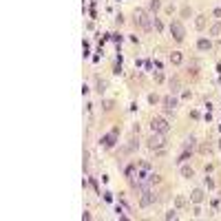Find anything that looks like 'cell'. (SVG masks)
<instances>
[{
    "mask_svg": "<svg viewBox=\"0 0 221 221\" xmlns=\"http://www.w3.org/2000/svg\"><path fill=\"white\" fill-rule=\"evenodd\" d=\"M135 25L141 27L144 31H150V27H153V18L146 13L144 9H137V11H135Z\"/></svg>",
    "mask_w": 221,
    "mask_h": 221,
    "instance_id": "cell-1",
    "label": "cell"
},
{
    "mask_svg": "<svg viewBox=\"0 0 221 221\" xmlns=\"http://www.w3.org/2000/svg\"><path fill=\"white\" fill-rule=\"evenodd\" d=\"M150 128H153V133H164V135H166L168 128H170V124L164 120V117H153V120H150Z\"/></svg>",
    "mask_w": 221,
    "mask_h": 221,
    "instance_id": "cell-2",
    "label": "cell"
},
{
    "mask_svg": "<svg viewBox=\"0 0 221 221\" xmlns=\"http://www.w3.org/2000/svg\"><path fill=\"white\" fill-rule=\"evenodd\" d=\"M170 33H173V38H175L177 42H181V40H184V36H186V29H184V25H181V22L175 20V22H170Z\"/></svg>",
    "mask_w": 221,
    "mask_h": 221,
    "instance_id": "cell-3",
    "label": "cell"
},
{
    "mask_svg": "<svg viewBox=\"0 0 221 221\" xmlns=\"http://www.w3.org/2000/svg\"><path fill=\"white\" fill-rule=\"evenodd\" d=\"M166 146V139H164V133H155L153 137L148 139V148L150 150H157V148H164Z\"/></svg>",
    "mask_w": 221,
    "mask_h": 221,
    "instance_id": "cell-4",
    "label": "cell"
},
{
    "mask_svg": "<svg viewBox=\"0 0 221 221\" xmlns=\"http://www.w3.org/2000/svg\"><path fill=\"white\" fill-rule=\"evenodd\" d=\"M157 199H159V197H157L155 192H150V190H148V192H144V195H141V201H139V206H141V208H148L150 203H155Z\"/></svg>",
    "mask_w": 221,
    "mask_h": 221,
    "instance_id": "cell-5",
    "label": "cell"
},
{
    "mask_svg": "<svg viewBox=\"0 0 221 221\" xmlns=\"http://www.w3.org/2000/svg\"><path fill=\"white\" fill-rule=\"evenodd\" d=\"M164 106H166V111L170 113L175 106H177V97H175V95H168V97H164Z\"/></svg>",
    "mask_w": 221,
    "mask_h": 221,
    "instance_id": "cell-6",
    "label": "cell"
},
{
    "mask_svg": "<svg viewBox=\"0 0 221 221\" xmlns=\"http://www.w3.org/2000/svg\"><path fill=\"white\" fill-rule=\"evenodd\" d=\"M197 49H199V51H210L212 49V42L206 40V38H201V40L197 42Z\"/></svg>",
    "mask_w": 221,
    "mask_h": 221,
    "instance_id": "cell-7",
    "label": "cell"
},
{
    "mask_svg": "<svg viewBox=\"0 0 221 221\" xmlns=\"http://www.w3.org/2000/svg\"><path fill=\"white\" fill-rule=\"evenodd\" d=\"M190 199L195 201V203H201V201H203V190H199V188H197V190H192Z\"/></svg>",
    "mask_w": 221,
    "mask_h": 221,
    "instance_id": "cell-8",
    "label": "cell"
},
{
    "mask_svg": "<svg viewBox=\"0 0 221 221\" xmlns=\"http://www.w3.org/2000/svg\"><path fill=\"white\" fill-rule=\"evenodd\" d=\"M170 62H173V64H181V62H184V55H181L179 51H173V53H170Z\"/></svg>",
    "mask_w": 221,
    "mask_h": 221,
    "instance_id": "cell-9",
    "label": "cell"
},
{
    "mask_svg": "<svg viewBox=\"0 0 221 221\" xmlns=\"http://www.w3.org/2000/svg\"><path fill=\"white\" fill-rule=\"evenodd\" d=\"M181 177H186V179L195 177V170H192L190 166H181Z\"/></svg>",
    "mask_w": 221,
    "mask_h": 221,
    "instance_id": "cell-10",
    "label": "cell"
},
{
    "mask_svg": "<svg viewBox=\"0 0 221 221\" xmlns=\"http://www.w3.org/2000/svg\"><path fill=\"white\" fill-rule=\"evenodd\" d=\"M195 27L197 29H206V16H197V20H195Z\"/></svg>",
    "mask_w": 221,
    "mask_h": 221,
    "instance_id": "cell-11",
    "label": "cell"
},
{
    "mask_svg": "<svg viewBox=\"0 0 221 221\" xmlns=\"http://www.w3.org/2000/svg\"><path fill=\"white\" fill-rule=\"evenodd\" d=\"M102 141H104V146H109V148H111V146L115 144V133H113V135H106V137L102 139Z\"/></svg>",
    "mask_w": 221,
    "mask_h": 221,
    "instance_id": "cell-12",
    "label": "cell"
},
{
    "mask_svg": "<svg viewBox=\"0 0 221 221\" xmlns=\"http://www.w3.org/2000/svg\"><path fill=\"white\" fill-rule=\"evenodd\" d=\"M95 91H97V93H104V91H106V82L97 80V82H95Z\"/></svg>",
    "mask_w": 221,
    "mask_h": 221,
    "instance_id": "cell-13",
    "label": "cell"
},
{
    "mask_svg": "<svg viewBox=\"0 0 221 221\" xmlns=\"http://www.w3.org/2000/svg\"><path fill=\"white\" fill-rule=\"evenodd\" d=\"M219 33H221V25H219V22H214V25L210 27V36H219Z\"/></svg>",
    "mask_w": 221,
    "mask_h": 221,
    "instance_id": "cell-14",
    "label": "cell"
},
{
    "mask_svg": "<svg viewBox=\"0 0 221 221\" xmlns=\"http://www.w3.org/2000/svg\"><path fill=\"white\" fill-rule=\"evenodd\" d=\"M159 7H161V2H159V0H150V2H148V9H150V11H157Z\"/></svg>",
    "mask_w": 221,
    "mask_h": 221,
    "instance_id": "cell-15",
    "label": "cell"
},
{
    "mask_svg": "<svg viewBox=\"0 0 221 221\" xmlns=\"http://www.w3.org/2000/svg\"><path fill=\"white\" fill-rule=\"evenodd\" d=\"M192 146H195V137H192V135H190V137L186 139V144H184V150H188V148L192 150Z\"/></svg>",
    "mask_w": 221,
    "mask_h": 221,
    "instance_id": "cell-16",
    "label": "cell"
},
{
    "mask_svg": "<svg viewBox=\"0 0 221 221\" xmlns=\"http://www.w3.org/2000/svg\"><path fill=\"white\" fill-rule=\"evenodd\" d=\"M170 89H173V93H177V91H179V80H177V77H173V80H170Z\"/></svg>",
    "mask_w": 221,
    "mask_h": 221,
    "instance_id": "cell-17",
    "label": "cell"
},
{
    "mask_svg": "<svg viewBox=\"0 0 221 221\" xmlns=\"http://www.w3.org/2000/svg\"><path fill=\"white\" fill-rule=\"evenodd\" d=\"M153 25H155V29H157V31H161V29H164V25H161V20H159V18H153Z\"/></svg>",
    "mask_w": 221,
    "mask_h": 221,
    "instance_id": "cell-18",
    "label": "cell"
},
{
    "mask_svg": "<svg viewBox=\"0 0 221 221\" xmlns=\"http://www.w3.org/2000/svg\"><path fill=\"white\" fill-rule=\"evenodd\" d=\"M188 157H190V155H188V150H184V153H181V157H179L177 161H179V164H184L186 159H188Z\"/></svg>",
    "mask_w": 221,
    "mask_h": 221,
    "instance_id": "cell-19",
    "label": "cell"
},
{
    "mask_svg": "<svg viewBox=\"0 0 221 221\" xmlns=\"http://www.w3.org/2000/svg\"><path fill=\"white\" fill-rule=\"evenodd\" d=\"M148 102H150V104H157V102H159V97H157L155 93H150V95H148Z\"/></svg>",
    "mask_w": 221,
    "mask_h": 221,
    "instance_id": "cell-20",
    "label": "cell"
},
{
    "mask_svg": "<svg viewBox=\"0 0 221 221\" xmlns=\"http://www.w3.org/2000/svg\"><path fill=\"white\" fill-rule=\"evenodd\" d=\"M166 219H177V212L170 210V212H166Z\"/></svg>",
    "mask_w": 221,
    "mask_h": 221,
    "instance_id": "cell-21",
    "label": "cell"
},
{
    "mask_svg": "<svg viewBox=\"0 0 221 221\" xmlns=\"http://www.w3.org/2000/svg\"><path fill=\"white\" fill-rule=\"evenodd\" d=\"M102 106H104V111H111V109H113V102H104Z\"/></svg>",
    "mask_w": 221,
    "mask_h": 221,
    "instance_id": "cell-22",
    "label": "cell"
},
{
    "mask_svg": "<svg viewBox=\"0 0 221 221\" xmlns=\"http://www.w3.org/2000/svg\"><path fill=\"white\" fill-rule=\"evenodd\" d=\"M214 16H217V18H221V7H219V9H214Z\"/></svg>",
    "mask_w": 221,
    "mask_h": 221,
    "instance_id": "cell-23",
    "label": "cell"
},
{
    "mask_svg": "<svg viewBox=\"0 0 221 221\" xmlns=\"http://www.w3.org/2000/svg\"><path fill=\"white\" fill-rule=\"evenodd\" d=\"M219 148H221V141H219Z\"/></svg>",
    "mask_w": 221,
    "mask_h": 221,
    "instance_id": "cell-24",
    "label": "cell"
}]
</instances>
